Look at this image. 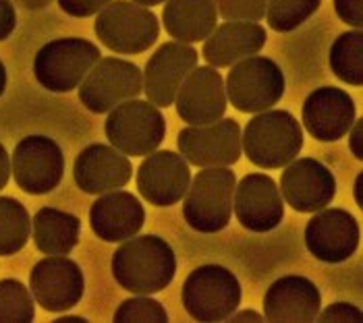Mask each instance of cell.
Segmentation results:
<instances>
[{
	"mask_svg": "<svg viewBox=\"0 0 363 323\" xmlns=\"http://www.w3.org/2000/svg\"><path fill=\"white\" fill-rule=\"evenodd\" d=\"M112 276L123 290L158 295L177 276L174 251L156 234H135L112 253Z\"/></svg>",
	"mask_w": 363,
	"mask_h": 323,
	"instance_id": "6da1fadb",
	"label": "cell"
},
{
	"mask_svg": "<svg viewBox=\"0 0 363 323\" xmlns=\"http://www.w3.org/2000/svg\"><path fill=\"white\" fill-rule=\"evenodd\" d=\"M301 123L286 110L257 112L245 125L241 135V149L253 166L264 170L284 168L303 149Z\"/></svg>",
	"mask_w": 363,
	"mask_h": 323,
	"instance_id": "7a4b0ae2",
	"label": "cell"
},
{
	"mask_svg": "<svg viewBox=\"0 0 363 323\" xmlns=\"http://www.w3.org/2000/svg\"><path fill=\"white\" fill-rule=\"evenodd\" d=\"M235 187L237 178L230 166L201 168L185 193L183 217L189 228L201 234H216L224 230L233 217Z\"/></svg>",
	"mask_w": 363,
	"mask_h": 323,
	"instance_id": "3957f363",
	"label": "cell"
},
{
	"mask_svg": "<svg viewBox=\"0 0 363 323\" xmlns=\"http://www.w3.org/2000/svg\"><path fill=\"white\" fill-rule=\"evenodd\" d=\"M181 300L196 322H226L241 305V284L235 271L224 266H199L185 278Z\"/></svg>",
	"mask_w": 363,
	"mask_h": 323,
	"instance_id": "277c9868",
	"label": "cell"
},
{
	"mask_svg": "<svg viewBox=\"0 0 363 323\" xmlns=\"http://www.w3.org/2000/svg\"><path fill=\"white\" fill-rule=\"evenodd\" d=\"M96 38L104 48L116 54H141L150 50L160 38V21L147 6L131 0H112L94 23Z\"/></svg>",
	"mask_w": 363,
	"mask_h": 323,
	"instance_id": "5b68a950",
	"label": "cell"
},
{
	"mask_svg": "<svg viewBox=\"0 0 363 323\" xmlns=\"http://www.w3.org/2000/svg\"><path fill=\"white\" fill-rule=\"evenodd\" d=\"M224 89L226 100L235 110L243 114H257L279 104L286 89V79L279 62L268 56L253 54L230 64Z\"/></svg>",
	"mask_w": 363,
	"mask_h": 323,
	"instance_id": "8992f818",
	"label": "cell"
},
{
	"mask_svg": "<svg viewBox=\"0 0 363 323\" xmlns=\"http://www.w3.org/2000/svg\"><path fill=\"white\" fill-rule=\"evenodd\" d=\"M100 58V48L85 38H58L38 50L33 58V75L44 89L69 94L79 87Z\"/></svg>",
	"mask_w": 363,
	"mask_h": 323,
	"instance_id": "52a82bcc",
	"label": "cell"
},
{
	"mask_svg": "<svg viewBox=\"0 0 363 323\" xmlns=\"http://www.w3.org/2000/svg\"><path fill=\"white\" fill-rule=\"evenodd\" d=\"M104 133L112 147L125 156H147L156 152L167 137V120L160 108L147 100H127L108 112Z\"/></svg>",
	"mask_w": 363,
	"mask_h": 323,
	"instance_id": "ba28073f",
	"label": "cell"
},
{
	"mask_svg": "<svg viewBox=\"0 0 363 323\" xmlns=\"http://www.w3.org/2000/svg\"><path fill=\"white\" fill-rule=\"evenodd\" d=\"M143 91L141 69L125 58H100L79 83V100L94 114H108L112 108L140 98Z\"/></svg>",
	"mask_w": 363,
	"mask_h": 323,
	"instance_id": "9c48e42d",
	"label": "cell"
},
{
	"mask_svg": "<svg viewBox=\"0 0 363 323\" xmlns=\"http://www.w3.org/2000/svg\"><path fill=\"white\" fill-rule=\"evenodd\" d=\"M11 172L17 187L28 195L52 193L65 174L62 149L46 135H28L13 149Z\"/></svg>",
	"mask_w": 363,
	"mask_h": 323,
	"instance_id": "30bf717a",
	"label": "cell"
},
{
	"mask_svg": "<svg viewBox=\"0 0 363 323\" xmlns=\"http://www.w3.org/2000/svg\"><path fill=\"white\" fill-rule=\"evenodd\" d=\"M29 293L44 311L65 313L84 298V271L77 261L65 255H48L31 269Z\"/></svg>",
	"mask_w": 363,
	"mask_h": 323,
	"instance_id": "8fae6325",
	"label": "cell"
},
{
	"mask_svg": "<svg viewBox=\"0 0 363 323\" xmlns=\"http://www.w3.org/2000/svg\"><path fill=\"white\" fill-rule=\"evenodd\" d=\"M179 154L197 168L233 166L241 160V127L235 118L189 125L177 137Z\"/></svg>",
	"mask_w": 363,
	"mask_h": 323,
	"instance_id": "7c38bea8",
	"label": "cell"
},
{
	"mask_svg": "<svg viewBox=\"0 0 363 323\" xmlns=\"http://www.w3.org/2000/svg\"><path fill=\"white\" fill-rule=\"evenodd\" d=\"M313 214L306 226V246L309 253L324 264H342L351 259L362 239L357 217L340 208H322Z\"/></svg>",
	"mask_w": 363,
	"mask_h": 323,
	"instance_id": "4fadbf2b",
	"label": "cell"
},
{
	"mask_svg": "<svg viewBox=\"0 0 363 323\" xmlns=\"http://www.w3.org/2000/svg\"><path fill=\"white\" fill-rule=\"evenodd\" d=\"M199 60V52L185 42H167L156 48V52L145 62L143 94L154 106H172L174 96L183 79L194 71Z\"/></svg>",
	"mask_w": 363,
	"mask_h": 323,
	"instance_id": "5bb4252c",
	"label": "cell"
},
{
	"mask_svg": "<svg viewBox=\"0 0 363 323\" xmlns=\"http://www.w3.org/2000/svg\"><path fill=\"white\" fill-rule=\"evenodd\" d=\"M233 212L237 222L255 234L279 228L284 220V201L274 178L264 172L243 176L235 187Z\"/></svg>",
	"mask_w": 363,
	"mask_h": 323,
	"instance_id": "9a60e30c",
	"label": "cell"
},
{
	"mask_svg": "<svg viewBox=\"0 0 363 323\" xmlns=\"http://www.w3.org/2000/svg\"><path fill=\"white\" fill-rule=\"evenodd\" d=\"M280 195L299 214H313L333 203L336 178L333 170L313 158L289 162L280 176Z\"/></svg>",
	"mask_w": 363,
	"mask_h": 323,
	"instance_id": "2e32d148",
	"label": "cell"
},
{
	"mask_svg": "<svg viewBox=\"0 0 363 323\" xmlns=\"http://www.w3.org/2000/svg\"><path fill=\"white\" fill-rule=\"evenodd\" d=\"M191 183L189 162L170 149H156L145 156L138 168V191L156 208H170L179 203Z\"/></svg>",
	"mask_w": 363,
	"mask_h": 323,
	"instance_id": "e0dca14e",
	"label": "cell"
},
{
	"mask_svg": "<svg viewBox=\"0 0 363 323\" xmlns=\"http://www.w3.org/2000/svg\"><path fill=\"white\" fill-rule=\"evenodd\" d=\"M174 108L181 120L187 125H210L220 120L226 112L228 100L223 75L214 67H196L181 83Z\"/></svg>",
	"mask_w": 363,
	"mask_h": 323,
	"instance_id": "ac0fdd59",
	"label": "cell"
},
{
	"mask_svg": "<svg viewBox=\"0 0 363 323\" xmlns=\"http://www.w3.org/2000/svg\"><path fill=\"white\" fill-rule=\"evenodd\" d=\"M357 118L353 98L338 87H318L303 102V127L315 141L333 143L349 133Z\"/></svg>",
	"mask_w": 363,
	"mask_h": 323,
	"instance_id": "d6986e66",
	"label": "cell"
},
{
	"mask_svg": "<svg viewBox=\"0 0 363 323\" xmlns=\"http://www.w3.org/2000/svg\"><path fill=\"white\" fill-rule=\"evenodd\" d=\"M133 176L129 158L112 145L91 143L79 152L73 164L75 185L85 195H102L127 187Z\"/></svg>",
	"mask_w": 363,
	"mask_h": 323,
	"instance_id": "ffe728a7",
	"label": "cell"
},
{
	"mask_svg": "<svg viewBox=\"0 0 363 323\" xmlns=\"http://www.w3.org/2000/svg\"><path fill=\"white\" fill-rule=\"evenodd\" d=\"M322 309L320 288L306 276H282L264 295L266 322H315Z\"/></svg>",
	"mask_w": 363,
	"mask_h": 323,
	"instance_id": "44dd1931",
	"label": "cell"
},
{
	"mask_svg": "<svg viewBox=\"0 0 363 323\" xmlns=\"http://www.w3.org/2000/svg\"><path fill=\"white\" fill-rule=\"evenodd\" d=\"M145 224V210L129 191L102 193L89 210V226L104 242H123L135 234Z\"/></svg>",
	"mask_w": 363,
	"mask_h": 323,
	"instance_id": "7402d4cb",
	"label": "cell"
},
{
	"mask_svg": "<svg viewBox=\"0 0 363 323\" xmlns=\"http://www.w3.org/2000/svg\"><path fill=\"white\" fill-rule=\"evenodd\" d=\"M266 29L255 21H224L206 38L201 56L214 69H228L259 52L266 46Z\"/></svg>",
	"mask_w": 363,
	"mask_h": 323,
	"instance_id": "603a6c76",
	"label": "cell"
},
{
	"mask_svg": "<svg viewBox=\"0 0 363 323\" xmlns=\"http://www.w3.org/2000/svg\"><path fill=\"white\" fill-rule=\"evenodd\" d=\"M162 23L172 40L196 44L218 26V13L214 0H167Z\"/></svg>",
	"mask_w": 363,
	"mask_h": 323,
	"instance_id": "cb8c5ba5",
	"label": "cell"
},
{
	"mask_svg": "<svg viewBox=\"0 0 363 323\" xmlns=\"http://www.w3.org/2000/svg\"><path fill=\"white\" fill-rule=\"evenodd\" d=\"M31 234L44 255H69L79 242L82 220L56 208H42L31 220Z\"/></svg>",
	"mask_w": 363,
	"mask_h": 323,
	"instance_id": "d4e9b609",
	"label": "cell"
},
{
	"mask_svg": "<svg viewBox=\"0 0 363 323\" xmlns=\"http://www.w3.org/2000/svg\"><path fill=\"white\" fill-rule=\"evenodd\" d=\"M330 69L336 79L347 85H363V31L351 29L336 38L330 46Z\"/></svg>",
	"mask_w": 363,
	"mask_h": 323,
	"instance_id": "484cf974",
	"label": "cell"
},
{
	"mask_svg": "<svg viewBox=\"0 0 363 323\" xmlns=\"http://www.w3.org/2000/svg\"><path fill=\"white\" fill-rule=\"evenodd\" d=\"M31 237L28 208L13 197L0 195V257L17 255Z\"/></svg>",
	"mask_w": 363,
	"mask_h": 323,
	"instance_id": "4316f807",
	"label": "cell"
},
{
	"mask_svg": "<svg viewBox=\"0 0 363 323\" xmlns=\"http://www.w3.org/2000/svg\"><path fill=\"white\" fill-rule=\"evenodd\" d=\"M322 0H266L268 27L277 33H289L301 27L318 13Z\"/></svg>",
	"mask_w": 363,
	"mask_h": 323,
	"instance_id": "83f0119b",
	"label": "cell"
},
{
	"mask_svg": "<svg viewBox=\"0 0 363 323\" xmlns=\"http://www.w3.org/2000/svg\"><path fill=\"white\" fill-rule=\"evenodd\" d=\"M35 317V302L29 288L15 280H0V323H29Z\"/></svg>",
	"mask_w": 363,
	"mask_h": 323,
	"instance_id": "f1b7e54d",
	"label": "cell"
},
{
	"mask_svg": "<svg viewBox=\"0 0 363 323\" xmlns=\"http://www.w3.org/2000/svg\"><path fill=\"white\" fill-rule=\"evenodd\" d=\"M112 322L116 323H167V309L152 298V295H135L133 298H125L118 309L114 311Z\"/></svg>",
	"mask_w": 363,
	"mask_h": 323,
	"instance_id": "f546056e",
	"label": "cell"
},
{
	"mask_svg": "<svg viewBox=\"0 0 363 323\" xmlns=\"http://www.w3.org/2000/svg\"><path fill=\"white\" fill-rule=\"evenodd\" d=\"M216 13L224 21H255L266 15V0H214Z\"/></svg>",
	"mask_w": 363,
	"mask_h": 323,
	"instance_id": "4dcf8cb0",
	"label": "cell"
},
{
	"mask_svg": "<svg viewBox=\"0 0 363 323\" xmlns=\"http://www.w3.org/2000/svg\"><path fill=\"white\" fill-rule=\"evenodd\" d=\"M318 322H363L362 309L351 302H333L318 313Z\"/></svg>",
	"mask_w": 363,
	"mask_h": 323,
	"instance_id": "1f68e13d",
	"label": "cell"
},
{
	"mask_svg": "<svg viewBox=\"0 0 363 323\" xmlns=\"http://www.w3.org/2000/svg\"><path fill=\"white\" fill-rule=\"evenodd\" d=\"M60 11L67 13L69 17H77V19H84V17H91V15H98L106 4H111L112 0H56Z\"/></svg>",
	"mask_w": 363,
	"mask_h": 323,
	"instance_id": "d6a6232c",
	"label": "cell"
},
{
	"mask_svg": "<svg viewBox=\"0 0 363 323\" xmlns=\"http://www.w3.org/2000/svg\"><path fill=\"white\" fill-rule=\"evenodd\" d=\"M338 19L351 29L363 27V0H333Z\"/></svg>",
	"mask_w": 363,
	"mask_h": 323,
	"instance_id": "836d02e7",
	"label": "cell"
},
{
	"mask_svg": "<svg viewBox=\"0 0 363 323\" xmlns=\"http://www.w3.org/2000/svg\"><path fill=\"white\" fill-rule=\"evenodd\" d=\"M17 27V11L13 0H0V42L11 38Z\"/></svg>",
	"mask_w": 363,
	"mask_h": 323,
	"instance_id": "e575fe53",
	"label": "cell"
},
{
	"mask_svg": "<svg viewBox=\"0 0 363 323\" xmlns=\"http://www.w3.org/2000/svg\"><path fill=\"white\" fill-rule=\"evenodd\" d=\"M349 149L351 154L357 158V160H363V118H355L353 127L349 129Z\"/></svg>",
	"mask_w": 363,
	"mask_h": 323,
	"instance_id": "d590c367",
	"label": "cell"
},
{
	"mask_svg": "<svg viewBox=\"0 0 363 323\" xmlns=\"http://www.w3.org/2000/svg\"><path fill=\"white\" fill-rule=\"evenodd\" d=\"M9 178H11V156L0 143V191L9 185Z\"/></svg>",
	"mask_w": 363,
	"mask_h": 323,
	"instance_id": "8d00e7d4",
	"label": "cell"
},
{
	"mask_svg": "<svg viewBox=\"0 0 363 323\" xmlns=\"http://www.w3.org/2000/svg\"><path fill=\"white\" fill-rule=\"evenodd\" d=\"M228 319L230 322H264V315L253 309H245V311H235Z\"/></svg>",
	"mask_w": 363,
	"mask_h": 323,
	"instance_id": "74e56055",
	"label": "cell"
},
{
	"mask_svg": "<svg viewBox=\"0 0 363 323\" xmlns=\"http://www.w3.org/2000/svg\"><path fill=\"white\" fill-rule=\"evenodd\" d=\"M19 6H23V8H29V11H35V8H44V6H48V2L50 0H15Z\"/></svg>",
	"mask_w": 363,
	"mask_h": 323,
	"instance_id": "f35d334b",
	"label": "cell"
},
{
	"mask_svg": "<svg viewBox=\"0 0 363 323\" xmlns=\"http://www.w3.org/2000/svg\"><path fill=\"white\" fill-rule=\"evenodd\" d=\"M362 181H363V172H359V174H357V178H355V203H357V208H362V210H363Z\"/></svg>",
	"mask_w": 363,
	"mask_h": 323,
	"instance_id": "ab89813d",
	"label": "cell"
},
{
	"mask_svg": "<svg viewBox=\"0 0 363 323\" xmlns=\"http://www.w3.org/2000/svg\"><path fill=\"white\" fill-rule=\"evenodd\" d=\"M55 323H87V319L82 317V315H62Z\"/></svg>",
	"mask_w": 363,
	"mask_h": 323,
	"instance_id": "60d3db41",
	"label": "cell"
},
{
	"mask_svg": "<svg viewBox=\"0 0 363 323\" xmlns=\"http://www.w3.org/2000/svg\"><path fill=\"white\" fill-rule=\"evenodd\" d=\"M4 89H6V67H4V62L0 60V98H2V94H4Z\"/></svg>",
	"mask_w": 363,
	"mask_h": 323,
	"instance_id": "b9f144b4",
	"label": "cell"
},
{
	"mask_svg": "<svg viewBox=\"0 0 363 323\" xmlns=\"http://www.w3.org/2000/svg\"><path fill=\"white\" fill-rule=\"evenodd\" d=\"M131 2L141 4V6H158V4H162V2H167V0H131Z\"/></svg>",
	"mask_w": 363,
	"mask_h": 323,
	"instance_id": "7bdbcfd3",
	"label": "cell"
}]
</instances>
